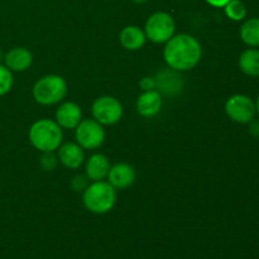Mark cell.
<instances>
[{
  "label": "cell",
  "mask_w": 259,
  "mask_h": 259,
  "mask_svg": "<svg viewBox=\"0 0 259 259\" xmlns=\"http://www.w3.org/2000/svg\"><path fill=\"white\" fill-rule=\"evenodd\" d=\"M4 63L12 72H23L32 66L33 55L28 48L14 47L4 55Z\"/></svg>",
  "instance_id": "cell-12"
},
{
  "label": "cell",
  "mask_w": 259,
  "mask_h": 259,
  "mask_svg": "<svg viewBox=\"0 0 259 259\" xmlns=\"http://www.w3.org/2000/svg\"><path fill=\"white\" fill-rule=\"evenodd\" d=\"M249 133L252 134L254 138H259V120L253 119L249 123Z\"/></svg>",
  "instance_id": "cell-24"
},
{
  "label": "cell",
  "mask_w": 259,
  "mask_h": 259,
  "mask_svg": "<svg viewBox=\"0 0 259 259\" xmlns=\"http://www.w3.org/2000/svg\"><path fill=\"white\" fill-rule=\"evenodd\" d=\"M176 72H179V71L169 68V70L161 71L154 77V80H156V90L159 94L163 93L166 95L174 96L182 90L181 76L177 75Z\"/></svg>",
  "instance_id": "cell-15"
},
{
  "label": "cell",
  "mask_w": 259,
  "mask_h": 259,
  "mask_svg": "<svg viewBox=\"0 0 259 259\" xmlns=\"http://www.w3.org/2000/svg\"><path fill=\"white\" fill-rule=\"evenodd\" d=\"M175 29H176V24H175L174 18L166 12H157L147 19L143 30L146 33L147 39L161 45L174 37Z\"/></svg>",
  "instance_id": "cell-5"
},
{
  "label": "cell",
  "mask_w": 259,
  "mask_h": 259,
  "mask_svg": "<svg viewBox=\"0 0 259 259\" xmlns=\"http://www.w3.org/2000/svg\"><path fill=\"white\" fill-rule=\"evenodd\" d=\"M89 181H90V180L88 179V176H86L85 174L76 175L72 179V181H71V187L73 189V191H83V190L89 186Z\"/></svg>",
  "instance_id": "cell-22"
},
{
  "label": "cell",
  "mask_w": 259,
  "mask_h": 259,
  "mask_svg": "<svg viewBox=\"0 0 259 259\" xmlns=\"http://www.w3.org/2000/svg\"><path fill=\"white\" fill-rule=\"evenodd\" d=\"M82 204L93 214H106L116 204V190L105 180L93 181L82 191Z\"/></svg>",
  "instance_id": "cell-2"
},
{
  "label": "cell",
  "mask_w": 259,
  "mask_h": 259,
  "mask_svg": "<svg viewBox=\"0 0 259 259\" xmlns=\"http://www.w3.org/2000/svg\"><path fill=\"white\" fill-rule=\"evenodd\" d=\"M162 109V96L157 90L143 91L137 99V111L143 118H153Z\"/></svg>",
  "instance_id": "cell-13"
},
{
  "label": "cell",
  "mask_w": 259,
  "mask_h": 259,
  "mask_svg": "<svg viewBox=\"0 0 259 259\" xmlns=\"http://www.w3.org/2000/svg\"><path fill=\"white\" fill-rule=\"evenodd\" d=\"M14 77L13 72L5 65H0V96H4L12 90Z\"/></svg>",
  "instance_id": "cell-20"
},
{
  "label": "cell",
  "mask_w": 259,
  "mask_h": 259,
  "mask_svg": "<svg viewBox=\"0 0 259 259\" xmlns=\"http://www.w3.org/2000/svg\"><path fill=\"white\" fill-rule=\"evenodd\" d=\"M137 174L133 166L125 162L115 163L110 167L106 180L109 184L118 191V190H125L131 187L136 182Z\"/></svg>",
  "instance_id": "cell-9"
},
{
  "label": "cell",
  "mask_w": 259,
  "mask_h": 259,
  "mask_svg": "<svg viewBox=\"0 0 259 259\" xmlns=\"http://www.w3.org/2000/svg\"><path fill=\"white\" fill-rule=\"evenodd\" d=\"M67 82L60 75H46L33 85V99L40 105H56L67 95Z\"/></svg>",
  "instance_id": "cell-4"
},
{
  "label": "cell",
  "mask_w": 259,
  "mask_h": 259,
  "mask_svg": "<svg viewBox=\"0 0 259 259\" xmlns=\"http://www.w3.org/2000/svg\"><path fill=\"white\" fill-rule=\"evenodd\" d=\"M132 2H134L136 4H144V3H147L148 0H132Z\"/></svg>",
  "instance_id": "cell-27"
},
{
  "label": "cell",
  "mask_w": 259,
  "mask_h": 259,
  "mask_svg": "<svg viewBox=\"0 0 259 259\" xmlns=\"http://www.w3.org/2000/svg\"><path fill=\"white\" fill-rule=\"evenodd\" d=\"M2 60H4V53H3L2 48H0V61H2Z\"/></svg>",
  "instance_id": "cell-28"
},
{
  "label": "cell",
  "mask_w": 259,
  "mask_h": 259,
  "mask_svg": "<svg viewBox=\"0 0 259 259\" xmlns=\"http://www.w3.org/2000/svg\"><path fill=\"white\" fill-rule=\"evenodd\" d=\"M255 110H257V115L259 116V96L257 98V101H255Z\"/></svg>",
  "instance_id": "cell-26"
},
{
  "label": "cell",
  "mask_w": 259,
  "mask_h": 259,
  "mask_svg": "<svg viewBox=\"0 0 259 259\" xmlns=\"http://www.w3.org/2000/svg\"><path fill=\"white\" fill-rule=\"evenodd\" d=\"M58 162L66 168L77 169L85 162L83 149L76 142H66L62 143L57 149Z\"/></svg>",
  "instance_id": "cell-10"
},
{
  "label": "cell",
  "mask_w": 259,
  "mask_h": 259,
  "mask_svg": "<svg viewBox=\"0 0 259 259\" xmlns=\"http://www.w3.org/2000/svg\"><path fill=\"white\" fill-rule=\"evenodd\" d=\"M240 39L252 48L259 47V18L247 19L240 27Z\"/></svg>",
  "instance_id": "cell-18"
},
{
  "label": "cell",
  "mask_w": 259,
  "mask_h": 259,
  "mask_svg": "<svg viewBox=\"0 0 259 259\" xmlns=\"http://www.w3.org/2000/svg\"><path fill=\"white\" fill-rule=\"evenodd\" d=\"M76 143L82 149L95 151L105 141V129L95 119H82L75 128Z\"/></svg>",
  "instance_id": "cell-6"
},
{
  "label": "cell",
  "mask_w": 259,
  "mask_h": 259,
  "mask_svg": "<svg viewBox=\"0 0 259 259\" xmlns=\"http://www.w3.org/2000/svg\"><path fill=\"white\" fill-rule=\"evenodd\" d=\"M28 138L39 152H56L62 144L63 132L56 120L39 119L32 124Z\"/></svg>",
  "instance_id": "cell-3"
},
{
  "label": "cell",
  "mask_w": 259,
  "mask_h": 259,
  "mask_svg": "<svg viewBox=\"0 0 259 259\" xmlns=\"http://www.w3.org/2000/svg\"><path fill=\"white\" fill-rule=\"evenodd\" d=\"M205 2L214 8H224L230 0H205Z\"/></svg>",
  "instance_id": "cell-25"
},
{
  "label": "cell",
  "mask_w": 259,
  "mask_h": 259,
  "mask_svg": "<svg viewBox=\"0 0 259 259\" xmlns=\"http://www.w3.org/2000/svg\"><path fill=\"white\" fill-rule=\"evenodd\" d=\"M82 120V110L73 101H65L56 110V121L62 129H75Z\"/></svg>",
  "instance_id": "cell-11"
},
{
  "label": "cell",
  "mask_w": 259,
  "mask_h": 259,
  "mask_svg": "<svg viewBox=\"0 0 259 259\" xmlns=\"http://www.w3.org/2000/svg\"><path fill=\"white\" fill-rule=\"evenodd\" d=\"M146 33L137 25H126L119 34V42L125 50L138 51L146 45Z\"/></svg>",
  "instance_id": "cell-16"
},
{
  "label": "cell",
  "mask_w": 259,
  "mask_h": 259,
  "mask_svg": "<svg viewBox=\"0 0 259 259\" xmlns=\"http://www.w3.org/2000/svg\"><path fill=\"white\" fill-rule=\"evenodd\" d=\"M39 164L43 171H53L58 164V157L55 152H42Z\"/></svg>",
  "instance_id": "cell-21"
},
{
  "label": "cell",
  "mask_w": 259,
  "mask_h": 259,
  "mask_svg": "<svg viewBox=\"0 0 259 259\" xmlns=\"http://www.w3.org/2000/svg\"><path fill=\"white\" fill-rule=\"evenodd\" d=\"M111 164L109 158L103 153H94L86 159L85 175L90 181H101L108 177Z\"/></svg>",
  "instance_id": "cell-14"
},
{
  "label": "cell",
  "mask_w": 259,
  "mask_h": 259,
  "mask_svg": "<svg viewBox=\"0 0 259 259\" xmlns=\"http://www.w3.org/2000/svg\"><path fill=\"white\" fill-rule=\"evenodd\" d=\"M224 10L225 15L234 22H240L247 15V8L242 0H230L224 7Z\"/></svg>",
  "instance_id": "cell-19"
},
{
  "label": "cell",
  "mask_w": 259,
  "mask_h": 259,
  "mask_svg": "<svg viewBox=\"0 0 259 259\" xmlns=\"http://www.w3.org/2000/svg\"><path fill=\"white\" fill-rule=\"evenodd\" d=\"M124 109L120 101L110 95H104L96 99L91 105L93 118L101 125H114L123 118Z\"/></svg>",
  "instance_id": "cell-7"
},
{
  "label": "cell",
  "mask_w": 259,
  "mask_h": 259,
  "mask_svg": "<svg viewBox=\"0 0 259 259\" xmlns=\"http://www.w3.org/2000/svg\"><path fill=\"white\" fill-rule=\"evenodd\" d=\"M225 113L235 123L249 124L257 115L255 103L249 96L235 94L225 103Z\"/></svg>",
  "instance_id": "cell-8"
},
{
  "label": "cell",
  "mask_w": 259,
  "mask_h": 259,
  "mask_svg": "<svg viewBox=\"0 0 259 259\" xmlns=\"http://www.w3.org/2000/svg\"><path fill=\"white\" fill-rule=\"evenodd\" d=\"M139 86H141V89L143 91L156 90V80H154V77H148V76H146V77H143L141 80Z\"/></svg>",
  "instance_id": "cell-23"
},
{
  "label": "cell",
  "mask_w": 259,
  "mask_h": 259,
  "mask_svg": "<svg viewBox=\"0 0 259 259\" xmlns=\"http://www.w3.org/2000/svg\"><path fill=\"white\" fill-rule=\"evenodd\" d=\"M239 68L244 75L259 77V50L248 48L239 57Z\"/></svg>",
  "instance_id": "cell-17"
},
{
  "label": "cell",
  "mask_w": 259,
  "mask_h": 259,
  "mask_svg": "<svg viewBox=\"0 0 259 259\" xmlns=\"http://www.w3.org/2000/svg\"><path fill=\"white\" fill-rule=\"evenodd\" d=\"M202 48L199 40L187 33L175 34L164 43L163 58L169 68L179 72L190 71L199 65Z\"/></svg>",
  "instance_id": "cell-1"
}]
</instances>
